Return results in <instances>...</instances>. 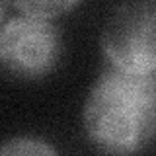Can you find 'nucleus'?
Masks as SVG:
<instances>
[{
    "mask_svg": "<svg viewBox=\"0 0 156 156\" xmlns=\"http://www.w3.org/2000/svg\"><path fill=\"white\" fill-rule=\"evenodd\" d=\"M82 119L90 143L101 152L143 150L154 135V74H135L109 66L92 86Z\"/></svg>",
    "mask_w": 156,
    "mask_h": 156,
    "instance_id": "1",
    "label": "nucleus"
},
{
    "mask_svg": "<svg viewBox=\"0 0 156 156\" xmlns=\"http://www.w3.org/2000/svg\"><path fill=\"white\" fill-rule=\"evenodd\" d=\"M4 12H6V0H0V20L4 18Z\"/></svg>",
    "mask_w": 156,
    "mask_h": 156,
    "instance_id": "6",
    "label": "nucleus"
},
{
    "mask_svg": "<svg viewBox=\"0 0 156 156\" xmlns=\"http://www.w3.org/2000/svg\"><path fill=\"white\" fill-rule=\"evenodd\" d=\"M23 16L53 20L76 8L82 0H12Z\"/></svg>",
    "mask_w": 156,
    "mask_h": 156,
    "instance_id": "4",
    "label": "nucleus"
},
{
    "mask_svg": "<svg viewBox=\"0 0 156 156\" xmlns=\"http://www.w3.org/2000/svg\"><path fill=\"white\" fill-rule=\"evenodd\" d=\"M51 144L39 139H14L0 146V154H55Z\"/></svg>",
    "mask_w": 156,
    "mask_h": 156,
    "instance_id": "5",
    "label": "nucleus"
},
{
    "mask_svg": "<svg viewBox=\"0 0 156 156\" xmlns=\"http://www.w3.org/2000/svg\"><path fill=\"white\" fill-rule=\"evenodd\" d=\"M154 0H123L111 12L101 33V49L111 66L135 74H154Z\"/></svg>",
    "mask_w": 156,
    "mask_h": 156,
    "instance_id": "2",
    "label": "nucleus"
},
{
    "mask_svg": "<svg viewBox=\"0 0 156 156\" xmlns=\"http://www.w3.org/2000/svg\"><path fill=\"white\" fill-rule=\"evenodd\" d=\"M62 53L49 20L22 16L0 26V70L16 80H39L55 70Z\"/></svg>",
    "mask_w": 156,
    "mask_h": 156,
    "instance_id": "3",
    "label": "nucleus"
}]
</instances>
